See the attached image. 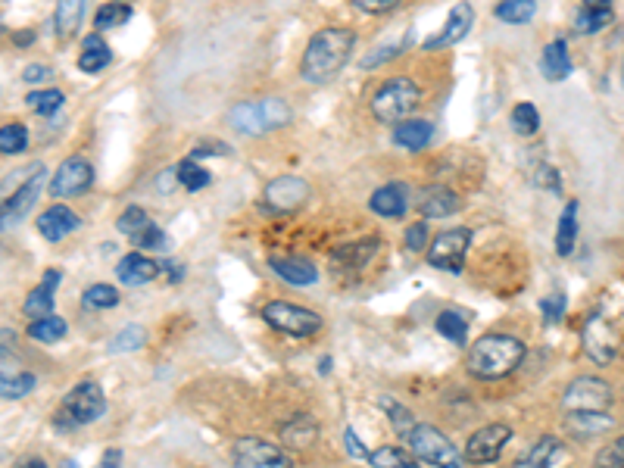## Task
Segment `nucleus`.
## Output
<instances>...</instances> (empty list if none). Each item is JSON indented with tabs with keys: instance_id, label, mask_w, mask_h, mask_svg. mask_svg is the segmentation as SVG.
<instances>
[{
	"instance_id": "nucleus-7",
	"label": "nucleus",
	"mask_w": 624,
	"mask_h": 468,
	"mask_svg": "<svg viewBox=\"0 0 624 468\" xmlns=\"http://www.w3.org/2000/svg\"><path fill=\"white\" fill-rule=\"evenodd\" d=\"M263 319L281 331V334H291V337H312L319 328H322V316L319 312H312L306 306H297V303H288V300H272L263 306Z\"/></svg>"
},
{
	"instance_id": "nucleus-12",
	"label": "nucleus",
	"mask_w": 624,
	"mask_h": 468,
	"mask_svg": "<svg viewBox=\"0 0 624 468\" xmlns=\"http://www.w3.org/2000/svg\"><path fill=\"white\" fill-rule=\"evenodd\" d=\"M584 350L596 366H609L618 356V334L603 312H593L590 322L584 325Z\"/></svg>"
},
{
	"instance_id": "nucleus-41",
	"label": "nucleus",
	"mask_w": 624,
	"mask_h": 468,
	"mask_svg": "<svg viewBox=\"0 0 624 468\" xmlns=\"http://www.w3.org/2000/svg\"><path fill=\"white\" fill-rule=\"evenodd\" d=\"M82 303L88 309H113L119 303V291L113 288V284H91V288L85 291Z\"/></svg>"
},
{
	"instance_id": "nucleus-8",
	"label": "nucleus",
	"mask_w": 624,
	"mask_h": 468,
	"mask_svg": "<svg viewBox=\"0 0 624 468\" xmlns=\"http://www.w3.org/2000/svg\"><path fill=\"white\" fill-rule=\"evenodd\" d=\"M612 406V387L603 378H575L562 394L565 412H609Z\"/></svg>"
},
{
	"instance_id": "nucleus-33",
	"label": "nucleus",
	"mask_w": 624,
	"mask_h": 468,
	"mask_svg": "<svg viewBox=\"0 0 624 468\" xmlns=\"http://www.w3.org/2000/svg\"><path fill=\"white\" fill-rule=\"evenodd\" d=\"M369 462H372L375 468H422L419 459H412V453H406V450H400V447H378V450L369 456Z\"/></svg>"
},
{
	"instance_id": "nucleus-17",
	"label": "nucleus",
	"mask_w": 624,
	"mask_h": 468,
	"mask_svg": "<svg viewBox=\"0 0 624 468\" xmlns=\"http://www.w3.org/2000/svg\"><path fill=\"white\" fill-rule=\"evenodd\" d=\"M369 210L384 219H400L409 210V191L403 181H390V185L378 188L369 200Z\"/></svg>"
},
{
	"instance_id": "nucleus-57",
	"label": "nucleus",
	"mask_w": 624,
	"mask_h": 468,
	"mask_svg": "<svg viewBox=\"0 0 624 468\" xmlns=\"http://www.w3.org/2000/svg\"><path fill=\"white\" fill-rule=\"evenodd\" d=\"M13 41H16L19 47H29V44L35 41V32H29V29H22V32H16V35H13Z\"/></svg>"
},
{
	"instance_id": "nucleus-21",
	"label": "nucleus",
	"mask_w": 624,
	"mask_h": 468,
	"mask_svg": "<svg viewBox=\"0 0 624 468\" xmlns=\"http://www.w3.org/2000/svg\"><path fill=\"white\" fill-rule=\"evenodd\" d=\"M78 225H82V219H78L69 206H50V210H44L38 216V231L44 234L47 241H63L66 234H72Z\"/></svg>"
},
{
	"instance_id": "nucleus-50",
	"label": "nucleus",
	"mask_w": 624,
	"mask_h": 468,
	"mask_svg": "<svg viewBox=\"0 0 624 468\" xmlns=\"http://www.w3.org/2000/svg\"><path fill=\"white\" fill-rule=\"evenodd\" d=\"M590 468H624V447L618 444V440H615L612 447H603L600 453L593 456V465Z\"/></svg>"
},
{
	"instance_id": "nucleus-48",
	"label": "nucleus",
	"mask_w": 624,
	"mask_h": 468,
	"mask_svg": "<svg viewBox=\"0 0 624 468\" xmlns=\"http://www.w3.org/2000/svg\"><path fill=\"white\" fill-rule=\"evenodd\" d=\"M128 241H132L138 250H141V247H147V250H163V247H166V234L150 222L147 228H141V231L135 234V238H128Z\"/></svg>"
},
{
	"instance_id": "nucleus-26",
	"label": "nucleus",
	"mask_w": 624,
	"mask_h": 468,
	"mask_svg": "<svg viewBox=\"0 0 624 468\" xmlns=\"http://www.w3.org/2000/svg\"><path fill=\"white\" fill-rule=\"evenodd\" d=\"M85 10H88V0H57L54 29H57V35H60V41H69L78 29H82Z\"/></svg>"
},
{
	"instance_id": "nucleus-53",
	"label": "nucleus",
	"mask_w": 624,
	"mask_h": 468,
	"mask_svg": "<svg viewBox=\"0 0 624 468\" xmlns=\"http://www.w3.org/2000/svg\"><path fill=\"white\" fill-rule=\"evenodd\" d=\"M344 440H347V453H350L353 459H359V462H369V456H372V453L359 444V437H356V431H353V428H347V431H344Z\"/></svg>"
},
{
	"instance_id": "nucleus-40",
	"label": "nucleus",
	"mask_w": 624,
	"mask_h": 468,
	"mask_svg": "<svg viewBox=\"0 0 624 468\" xmlns=\"http://www.w3.org/2000/svg\"><path fill=\"white\" fill-rule=\"evenodd\" d=\"M128 19H132V7L128 4H103L97 10L94 25L97 29H119V25H125Z\"/></svg>"
},
{
	"instance_id": "nucleus-13",
	"label": "nucleus",
	"mask_w": 624,
	"mask_h": 468,
	"mask_svg": "<svg viewBox=\"0 0 624 468\" xmlns=\"http://www.w3.org/2000/svg\"><path fill=\"white\" fill-rule=\"evenodd\" d=\"M94 181V169L91 163L85 160V156H69V160L57 169L54 181H50V194L54 197H78L85 194L91 188Z\"/></svg>"
},
{
	"instance_id": "nucleus-16",
	"label": "nucleus",
	"mask_w": 624,
	"mask_h": 468,
	"mask_svg": "<svg viewBox=\"0 0 624 468\" xmlns=\"http://www.w3.org/2000/svg\"><path fill=\"white\" fill-rule=\"evenodd\" d=\"M565 456H568V450L562 447V440L546 434L522 459L512 462V468H559V465H565Z\"/></svg>"
},
{
	"instance_id": "nucleus-1",
	"label": "nucleus",
	"mask_w": 624,
	"mask_h": 468,
	"mask_svg": "<svg viewBox=\"0 0 624 468\" xmlns=\"http://www.w3.org/2000/svg\"><path fill=\"white\" fill-rule=\"evenodd\" d=\"M356 35L350 29H322L319 35H312L306 44V54L300 63V75L309 85H325L341 72L353 54Z\"/></svg>"
},
{
	"instance_id": "nucleus-61",
	"label": "nucleus",
	"mask_w": 624,
	"mask_h": 468,
	"mask_svg": "<svg viewBox=\"0 0 624 468\" xmlns=\"http://www.w3.org/2000/svg\"><path fill=\"white\" fill-rule=\"evenodd\" d=\"M618 444H621V447H624V434H621V437H618Z\"/></svg>"
},
{
	"instance_id": "nucleus-62",
	"label": "nucleus",
	"mask_w": 624,
	"mask_h": 468,
	"mask_svg": "<svg viewBox=\"0 0 624 468\" xmlns=\"http://www.w3.org/2000/svg\"><path fill=\"white\" fill-rule=\"evenodd\" d=\"M621 82H624V69H621Z\"/></svg>"
},
{
	"instance_id": "nucleus-19",
	"label": "nucleus",
	"mask_w": 624,
	"mask_h": 468,
	"mask_svg": "<svg viewBox=\"0 0 624 468\" xmlns=\"http://www.w3.org/2000/svg\"><path fill=\"white\" fill-rule=\"evenodd\" d=\"M60 278H63V275H60L57 269H47L38 288H35L29 297H25L22 312H25V316H29L32 322H35V319H47V316H50V309H54V294H57V284H60Z\"/></svg>"
},
{
	"instance_id": "nucleus-49",
	"label": "nucleus",
	"mask_w": 624,
	"mask_h": 468,
	"mask_svg": "<svg viewBox=\"0 0 624 468\" xmlns=\"http://www.w3.org/2000/svg\"><path fill=\"white\" fill-rule=\"evenodd\" d=\"M540 309H543V322H546V325L562 322V316H565V294L556 291V294H550V297H543V300H540Z\"/></svg>"
},
{
	"instance_id": "nucleus-20",
	"label": "nucleus",
	"mask_w": 624,
	"mask_h": 468,
	"mask_svg": "<svg viewBox=\"0 0 624 468\" xmlns=\"http://www.w3.org/2000/svg\"><path fill=\"white\" fill-rule=\"evenodd\" d=\"M269 266L278 278L294 284V288H306V284H316V278H319V269L303 256H272Z\"/></svg>"
},
{
	"instance_id": "nucleus-22",
	"label": "nucleus",
	"mask_w": 624,
	"mask_h": 468,
	"mask_svg": "<svg viewBox=\"0 0 624 468\" xmlns=\"http://www.w3.org/2000/svg\"><path fill=\"white\" fill-rule=\"evenodd\" d=\"M540 72L546 82H565V78L571 75V57H568V44L562 38L550 41L543 47L540 54Z\"/></svg>"
},
{
	"instance_id": "nucleus-39",
	"label": "nucleus",
	"mask_w": 624,
	"mask_h": 468,
	"mask_svg": "<svg viewBox=\"0 0 624 468\" xmlns=\"http://www.w3.org/2000/svg\"><path fill=\"white\" fill-rule=\"evenodd\" d=\"M612 19H615V10H581V16L575 19V29L581 32V35H593V32H600V29H606V25H612Z\"/></svg>"
},
{
	"instance_id": "nucleus-27",
	"label": "nucleus",
	"mask_w": 624,
	"mask_h": 468,
	"mask_svg": "<svg viewBox=\"0 0 624 468\" xmlns=\"http://www.w3.org/2000/svg\"><path fill=\"white\" fill-rule=\"evenodd\" d=\"M316 434H319V422L312 419V415H306V412H297L294 419L281 428V437L288 440L294 450H306L312 440H316Z\"/></svg>"
},
{
	"instance_id": "nucleus-54",
	"label": "nucleus",
	"mask_w": 624,
	"mask_h": 468,
	"mask_svg": "<svg viewBox=\"0 0 624 468\" xmlns=\"http://www.w3.org/2000/svg\"><path fill=\"white\" fill-rule=\"evenodd\" d=\"M22 78H25V82H29V85L44 82V78H47V66H29V69L22 72Z\"/></svg>"
},
{
	"instance_id": "nucleus-3",
	"label": "nucleus",
	"mask_w": 624,
	"mask_h": 468,
	"mask_svg": "<svg viewBox=\"0 0 624 468\" xmlns=\"http://www.w3.org/2000/svg\"><path fill=\"white\" fill-rule=\"evenodd\" d=\"M291 119H294V110L278 97L238 103V107H231V113H228V125L238 128L241 135H250V138L278 132V128H284Z\"/></svg>"
},
{
	"instance_id": "nucleus-52",
	"label": "nucleus",
	"mask_w": 624,
	"mask_h": 468,
	"mask_svg": "<svg viewBox=\"0 0 624 468\" xmlns=\"http://www.w3.org/2000/svg\"><path fill=\"white\" fill-rule=\"evenodd\" d=\"M425 241H428V225H425V222H415V225L406 231V250L419 253V250L425 247Z\"/></svg>"
},
{
	"instance_id": "nucleus-5",
	"label": "nucleus",
	"mask_w": 624,
	"mask_h": 468,
	"mask_svg": "<svg viewBox=\"0 0 624 468\" xmlns=\"http://www.w3.org/2000/svg\"><path fill=\"white\" fill-rule=\"evenodd\" d=\"M419 100H422V91L412 78H390V82H384L372 97V116L378 122L397 125L403 119H412V110L419 107Z\"/></svg>"
},
{
	"instance_id": "nucleus-2",
	"label": "nucleus",
	"mask_w": 624,
	"mask_h": 468,
	"mask_svg": "<svg viewBox=\"0 0 624 468\" xmlns=\"http://www.w3.org/2000/svg\"><path fill=\"white\" fill-rule=\"evenodd\" d=\"M525 359V344L512 334H484L465 356V372L481 381H497L512 375Z\"/></svg>"
},
{
	"instance_id": "nucleus-18",
	"label": "nucleus",
	"mask_w": 624,
	"mask_h": 468,
	"mask_svg": "<svg viewBox=\"0 0 624 468\" xmlns=\"http://www.w3.org/2000/svg\"><path fill=\"white\" fill-rule=\"evenodd\" d=\"M160 272H163V266L156 263V259H147L144 253H128L116 266V278L122 284H128V288H141V284L153 281Z\"/></svg>"
},
{
	"instance_id": "nucleus-58",
	"label": "nucleus",
	"mask_w": 624,
	"mask_h": 468,
	"mask_svg": "<svg viewBox=\"0 0 624 468\" xmlns=\"http://www.w3.org/2000/svg\"><path fill=\"white\" fill-rule=\"evenodd\" d=\"M587 10H612V0H584Z\"/></svg>"
},
{
	"instance_id": "nucleus-44",
	"label": "nucleus",
	"mask_w": 624,
	"mask_h": 468,
	"mask_svg": "<svg viewBox=\"0 0 624 468\" xmlns=\"http://www.w3.org/2000/svg\"><path fill=\"white\" fill-rule=\"evenodd\" d=\"M29 107H35V113H41V116H54V113L63 107V94H60L57 88L32 91V94H29Z\"/></svg>"
},
{
	"instance_id": "nucleus-4",
	"label": "nucleus",
	"mask_w": 624,
	"mask_h": 468,
	"mask_svg": "<svg viewBox=\"0 0 624 468\" xmlns=\"http://www.w3.org/2000/svg\"><path fill=\"white\" fill-rule=\"evenodd\" d=\"M107 412V397H103V390L97 381L85 378L78 381L69 394L63 397L57 415H54V425L60 431H72V428H82V425H91L97 422L100 415Z\"/></svg>"
},
{
	"instance_id": "nucleus-28",
	"label": "nucleus",
	"mask_w": 624,
	"mask_h": 468,
	"mask_svg": "<svg viewBox=\"0 0 624 468\" xmlns=\"http://www.w3.org/2000/svg\"><path fill=\"white\" fill-rule=\"evenodd\" d=\"M419 210H422L425 219H444V216H453L459 210V197L447 188H431V191H425Z\"/></svg>"
},
{
	"instance_id": "nucleus-29",
	"label": "nucleus",
	"mask_w": 624,
	"mask_h": 468,
	"mask_svg": "<svg viewBox=\"0 0 624 468\" xmlns=\"http://www.w3.org/2000/svg\"><path fill=\"white\" fill-rule=\"evenodd\" d=\"M575 241H578V200H568L559 219V228H556V253L568 256L575 250Z\"/></svg>"
},
{
	"instance_id": "nucleus-10",
	"label": "nucleus",
	"mask_w": 624,
	"mask_h": 468,
	"mask_svg": "<svg viewBox=\"0 0 624 468\" xmlns=\"http://www.w3.org/2000/svg\"><path fill=\"white\" fill-rule=\"evenodd\" d=\"M234 468H291V456L263 437H241L234 444Z\"/></svg>"
},
{
	"instance_id": "nucleus-34",
	"label": "nucleus",
	"mask_w": 624,
	"mask_h": 468,
	"mask_svg": "<svg viewBox=\"0 0 624 468\" xmlns=\"http://www.w3.org/2000/svg\"><path fill=\"white\" fill-rule=\"evenodd\" d=\"M512 128H515V135H522V138H531L537 135V128H540V113L534 103H515L512 107Z\"/></svg>"
},
{
	"instance_id": "nucleus-9",
	"label": "nucleus",
	"mask_w": 624,
	"mask_h": 468,
	"mask_svg": "<svg viewBox=\"0 0 624 468\" xmlns=\"http://www.w3.org/2000/svg\"><path fill=\"white\" fill-rule=\"evenodd\" d=\"M468 244H472V231H468V228L440 231L437 238L431 241V247H428V263L434 269H444V272H459L462 263H465Z\"/></svg>"
},
{
	"instance_id": "nucleus-37",
	"label": "nucleus",
	"mask_w": 624,
	"mask_h": 468,
	"mask_svg": "<svg viewBox=\"0 0 624 468\" xmlns=\"http://www.w3.org/2000/svg\"><path fill=\"white\" fill-rule=\"evenodd\" d=\"M25 147H29V128L19 125V122L0 128V153H4V156H16Z\"/></svg>"
},
{
	"instance_id": "nucleus-42",
	"label": "nucleus",
	"mask_w": 624,
	"mask_h": 468,
	"mask_svg": "<svg viewBox=\"0 0 624 468\" xmlns=\"http://www.w3.org/2000/svg\"><path fill=\"white\" fill-rule=\"evenodd\" d=\"M35 390V375L32 372H19V375H4V387H0V394L4 400H22L25 394H32Z\"/></svg>"
},
{
	"instance_id": "nucleus-25",
	"label": "nucleus",
	"mask_w": 624,
	"mask_h": 468,
	"mask_svg": "<svg viewBox=\"0 0 624 468\" xmlns=\"http://www.w3.org/2000/svg\"><path fill=\"white\" fill-rule=\"evenodd\" d=\"M615 425L609 412H565V428L578 437H596Z\"/></svg>"
},
{
	"instance_id": "nucleus-35",
	"label": "nucleus",
	"mask_w": 624,
	"mask_h": 468,
	"mask_svg": "<svg viewBox=\"0 0 624 468\" xmlns=\"http://www.w3.org/2000/svg\"><path fill=\"white\" fill-rule=\"evenodd\" d=\"M437 331L447 337V341H453V344H465V334H468V322H465V316L462 312H456V309H444L437 316Z\"/></svg>"
},
{
	"instance_id": "nucleus-43",
	"label": "nucleus",
	"mask_w": 624,
	"mask_h": 468,
	"mask_svg": "<svg viewBox=\"0 0 624 468\" xmlns=\"http://www.w3.org/2000/svg\"><path fill=\"white\" fill-rule=\"evenodd\" d=\"M178 181L188 191H203L206 185H210V172H206L203 166H197L194 160H185V163L178 166Z\"/></svg>"
},
{
	"instance_id": "nucleus-32",
	"label": "nucleus",
	"mask_w": 624,
	"mask_h": 468,
	"mask_svg": "<svg viewBox=\"0 0 624 468\" xmlns=\"http://www.w3.org/2000/svg\"><path fill=\"white\" fill-rule=\"evenodd\" d=\"M66 322L60 316H47V319H35L29 325V337L38 344H57L60 337H66Z\"/></svg>"
},
{
	"instance_id": "nucleus-31",
	"label": "nucleus",
	"mask_w": 624,
	"mask_h": 468,
	"mask_svg": "<svg viewBox=\"0 0 624 468\" xmlns=\"http://www.w3.org/2000/svg\"><path fill=\"white\" fill-rule=\"evenodd\" d=\"M534 13H537V0H503V4H497V10H493V16L506 25H525L534 19Z\"/></svg>"
},
{
	"instance_id": "nucleus-59",
	"label": "nucleus",
	"mask_w": 624,
	"mask_h": 468,
	"mask_svg": "<svg viewBox=\"0 0 624 468\" xmlns=\"http://www.w3.org/2000/svg\"><path fill=\"white\" fill-rule=\"evenodd\" d=\"M19 468H47V462H44L41 456H32V459H25Z\"/></svg>"
},
{
	"instance_id": "nucleus-23",
	"label": "nucleus",
	"mask_w": 624,
	"mask_h": 468,
	"mask_svg": "<svg viewBox=\"0 0 624 468\" xmlns=\"http://www.w3.org/2000/svg\"><path fill=\"white\" fill-rule=\"evenodd\" d=\"M41 185H44V172L38 169L29 181H25V185L4 203V225L10 228V219H22L25 213L32 210L35 206V200H38V194H41Z\"/></svg>"
},
{
	"instance_id": "nucleus-38",
	"label": "nucleus",
	"mask_w": 624,
	"mask_h": 468,
	"mask_svg": "<svg viewBox=\"0 0 624 468\" xmlns=\"http://www.w3.org/2000/svg\"><path fill=\"white\" fill-rule=\"evenodd\" d=\"M147 344V331L141 325H125L116 337H113V344L110 350L113 353H132V350H141Z\"/></svg>"
},
{
	"instance_id": "nucleus-47",
	"label": "nucleus",
	"mask_w": 624,
	"mask_h": 468,
	"mask_svg": "<svg viewBox=\"0 0 624 468\" xmlns=\"http://www.w3.org/2000/svg\"><path fill=\"white\" fill-rule=\"evenodd\" d=\"M409 41L412 38H403V41H397V44H384V47H378V50H372V54L366 57V60H359V66L362 69H375V66H381L384 60H390V57H397V54H403V50L409 47Z\"/></svg>"
},
{
	"instance_id": "nucleus-36",
	"label": "nucleus",
	"mask_w": 624,
	"mask_h": 468,
	"mask_svg": "<svg viewBox=\"0 0 624 468\" xmlns=\"http://www.w3.org/2000/svg\"><path fill=\"white\" fill-rule=\"evenodd\" d=\"M378 250V241H366V244H347L334 253V263L350 266V269H362L372 259V253Z\"/></svg>"
},
{
	"instance_id": "nucleus-60",
	"label": "nucleus",
	"mask_w": 624,
	"mask_h": 468,
	"mask_svg": "<svg viewBox=\"0 0 624 468\" xmlns=\"http://www.w3.org/2000/svg\"><path fill=\"white\" fill-rule=\"evenodd\" d=\"M63 468H78V462H75V459H69V462H66Z\"/></svg>"
},
{
	"instance_id": "nucleus-14",
	"label": "nucleus",
	"mask_w": 624,
	"mask_h": 468,
	"mask_svg": "<svg viewBox=\"0 0 624 468\" xmlns=\"http://www.w3.org/2000/svg\"><path fill=\"white\" fill-rule=\"evenodd\" d=\"M309 197V185L297 175H284V178H275L266 185V194H263V203L269 206V213H291L297 206H303Z\"/></svg>"
},
{
	"instance_id": "nucleus-45",
	"label": "nucleus",
	"mask_w": 624,
	"mask_h": 468,
	"mask_svg": "<svg viewBox=\"0 0 624 468\" xmlns=\"http://www.w3.org/2000/svg\"><path fill=\"white\" fill-rule=\"evenodd\" d=\"M381 406H384V412L390 415V422H394L397 434L409 437V434H412V428H415V422H412V412H409L406 406H400L397 400H390V397H384V400H381Z\"/></svg>"
},
{
	"instance_id": "nucleus-24",
	"label": "nucleus",
	"mask_w": 624,
	"mask_h": 468,
	"mask_svg": "<svg viewBox=\"0 0 624 468\" xmlns=\"http://www.w3.org/2000/svg\"><path fill=\"white\" fill-rule=\"evenodd\" d=\"M434 138V125L428 119H403L394 125V144L403 150H422Z\"/></svg>"
},
{
	"instance_id": "nucleus-6",
	"label": "nucleus",
	"mask_w": 624,
	"mask_h": 468,
	"mask_svg": "<svg viewBox=\"0 0 624 468\" xmlns=\"http://www.w3.org/2000/svg\"><path fill=\"white\" fill-rule=\"evenodd\" d=\"M406 440H409L412 456L419 462L434 465V468H462V453L450 444V437L444 431H437L434 425H415Z\"/></svg>"
},
{
	"instance_id": "nucleus-46",
	"label": "nucleus",
	"mask_w": 624,
	"mask_h": 468,
	"mask_svg": "<svg viewBox=\"0 0 624 468\" xmlns=\"http://www.w3.org/2000/svg\"><path fill=\"white\" fill-rule=\"evenodd\" d=\"M147 225H150V216L141 210V206H128V210L119 216V231L125 234V238H135V234Z\"/></svg>"
},
{
	"instance_id": "nucleus-51",
	"label": "nucleus",
	"mask_w": 624,
	"mask_h": 468,
	"mask_svg": "<svg viewBox=\"0 0 624 468\" xmlns=\"http://www.w3.org/2000/svg\"><path fill=\"white\" fill-rule=\"evenodd\" d=\"M400 4V0H353V7L362 10V13H372V16H381V13H390Z\"/></svg>"
},
{
	"instance_id": "nucleus-11",
	"label": "nucleus",
	"mask_w": 624,
	"mask_h": 468,
	"mask_svg": "<svg viewBox=\"0 0 624 468\" xmlns=\"http://www.w3.org/2000/svg\"><path fill=\"white\" fill-rule=\"evenodd\" d=\"M512 428L509 425H484L478 428L465 444V462L472 465H493L500 459L503 447L509 444Z\"/></svg>"
},
{
	"instance_id": "nucleus-15",
	"label": "nucleus",
	"mask_w": 624,
	"mask_h": 468,
	"mask_svg": "<svg viewBox=\"0 0 624 468\" xmlns=\"http://www.w3.org/2000/svg\"><path fill=\"white\" fill-rule=\"evenodd\" d=\"M472 22H475L472 7H468V4H456V7L450 10V19H447V25H444V32L434 35V38H428V41H425V50H444V47L459 44L468 32H472Z\"/></svg>"
},
{
	"instance_id": "nucleus-55",
	"label": "nucleus",
	"mask_w": 624,
	"mask_h": 468,
	"mask_svg": "<svg viewBox=\"0 0 624 468\" xmlns=\"http://www.w3.org/2000/svg\"><path fill=\"white\" fill-rule=\"evenodd\" d=\"M160 266L169 272V281H172V284H178V281H181V275H185V269H181V263H175V259H163Z\"/></svg>"
},
{
	"instance_id": "nucleus-56",
	"label": "nucleus",
	"mask_w": 624,
	"mask_h": 468,
	"mask_svg": "<svg viewBox=\"0 0 624 468\" xmlns=\"http://www.w3.org/2000/svg\"><path fill=\"white\" fill-rule=\"evenodd\" d=\"M175 178H178V166H175V169H166V172L160 175V185H156V188H160V191H166V194H169V191L175 188V185H172Z\"/></svg>"
},
{
	"instance_id": "nucleus-30",
	"label": "nucleus",
	"mask_w": 624,
	"mask_h": 468,
	"mask_svg": "<svg viewBox=\"0 0 624 468\" xmlns=\"http://www.w3.org/2000/svg\"><path fill=\"white\" fill-rule=\"evenodd\" d=\"M113 54H110V47L107 41H103L100 35H88L85 44H82V60H78V66H82V72H103L110 66Z\"/></svg>"
}]
</instances>
